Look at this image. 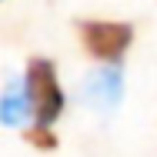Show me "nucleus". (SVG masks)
I'll return each mask as SVG.
<instances>
[{
	"mask_svg": "<svg viewBox=\"0 0 157 157\" xmlns=\"http://www.w3.org/2000/svg\"><path fill=\"white\" fill-rule=\"evenodd\" d=\"M27 140H30L37 151H54V147H57V134H54L50 127H44V124L30 127V130H27Z\"/></svg>",
	"mask_w": 157,
	"mask_h": 157,
	"instance_id": "nucleus-5",
	"label": "nucleus"
},
{
	"mask_svg": "<svg viewBox=\"0 0 157 157\" xmlns=\"http://www.w3.org/2000/svg\"><path fill=\"white\" fill-rule=\"evenodd\" d=\"M80 40H84L90 57L114 63L127 54L134 30H130V24H121V20H84L80 24Z\"/></svg>",
	"mask_w": 157,
	"mask_h": 157,
	"instance_id": "nucleus-2",
	"label": "nucleus"
},
{
	"mask_svg": "<svg viewBox=\"0 0 157 157\" xmlns=\"http://www.w3.org/2000/svg\"><path fill=\"white\" fill-rule=\"evenodd\" d=\"M27 114H33V104H30V97H27V90L20 94V87L10 84L3 90V100H0V121L7 127H17Z\"/></svg>",
	"mask_w": 157,
	"mask_h": 157,
	"instance_id": "nucleus-4",
	"label": "nucleus"
},
{
	"mask_svg": "<svg viewBox=\"0 0 157 157\" xmlns=\"http://www.w3.org/2000/svg\"><path fill=\"white\" fill-rule=\"evenodd\" d=\"M121 94H124V80H121V70H94L90 77H87V84H84V97H87V104L100 110V114H107V110H114L117 104H121Z\"/></svg>",
	"mask_w": 157,
	"mask_h": 157,
	"instance_id": "nucleus-3",
	"label": "nucleus"
},
{
	"mask_svg": "<svg viewBox=\"0 0 157 157\" xmlns=\"http://www.w3.org/2000/svg\"><path fill=\"white\" fill-rule=\"evenodd\" d=\"M27 97L33 104L37 124L50 127L63 114V90L57 84V67L47 57H33L27 63Z\"/></svg>",
	"mask_w": 157,
	"mask_h": 157,
	"instance_id": "nucleus-1",
	"label": "nucleus"
}]
</instances>
